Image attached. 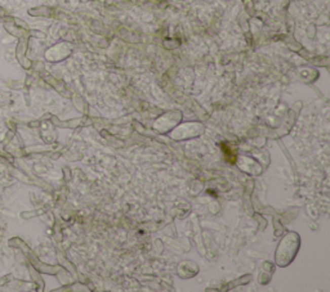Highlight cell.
Here are the masks:
<instances>
[{"label":"cell","instance_id":"1","mask_svg":"<svg viewBox=\"0 0 330 292\" xmlns=\"http://www.w3.org/2000/svg\"><path fill=\"white\" fill-rule=\"evenodd\" d=\"M299 246V239L297 237L296 233H289L288 236L282 239L281 244L277 248L276 253V261L277 264H280L281 267H285V265L290 263L291 259L296 256L297 250H298Z\"/></svg>","mask_w":330,"mask_h":292}]
</instances>
